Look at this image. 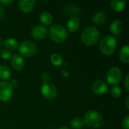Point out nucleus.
Segmentation results:
<instances>
[{
  "mask_svg": "<svg viewBox=\"0 0 129 129\" xmlns=\"http://www.w3.org/2000/svg\"><path fill=\"white\" fill-rule=\"evenodd\" d=\"M51 62L56 67H60L63 63V58L59 54H53L51 56Z\"/></svg>",
  "mask_w": 129,
  "mask_h": 129,
  "instance_id": "nucleus-22",
  "label": "nucleus"
},
{
  "mask_svg": "<svg viewBox=\"0 0 129 129\" xmlns=\"http://www.w3.org/2000/svg\"><path fill=\"white\" fill-rule=\"evenodd\" d=\"M50 38L57 43H61L64 42L67 38V31L61 25L54 24L52 25L49 29Z\"/></svg>",
  "mask_w": 129,
  "mask_h": 129,
  "instance_id": "nucleus-4",
  "label": "nucleus"
},
{
  "mask_svg": "<svg viewBox=\"0 0 129 129\" xmlns=\"http://www.w3.org/2000/svg\"><path fill=\"white\" fill-rule=\"evenodd\" d=\"M4 9L0 6V19H2L4 17Z\"/></svg>",
  "mask_w": 129,
  "mask_h": 129,
  "instance_id": "nucleus-29",
  "label": "nucleus"
},
{
  "mask_svg": "<svg viewBox=\"0 0 129 129\" xmlns=\"http://www.w3.org/2000/svg\"><path fill=\"white\" fill-rule=\"evenodd\" d=\"M32 36L38 40H42L46 38L48 35V29L43 25H36L31 30Z\"/></svg>",
  "mask_w": 129,
  "mask_h": 129,
  "instance_id": "nucleus-9",
  "label": "nucleus"
},
{
  "mask_svg": "<svg viewBox=\"0 0 129 129\" xmlns=\"http://www.w3.org/2000/svg\"><path fill=\"white\" fill-rule=\"evenodd\" d=\"M0 57L4 60H8V59L11 58L12 54L10 51H8L7 49H4L0 52Z\"/></svg>",
  "mask_w": 129,
  "mask_h": 129,
  "instance_id": "nucleus-24",
  "label": "nucleus"
},
{
  "mask_svg": "<svg viewBox=\"0 0 129 129\" xmlns=\"http://www.w3.org/2000/svg\"><path fill=\"white\" fill-rule=\"evenodd\" d=\"M80 25V20L78 17L74 16L73 17H71L67 23V30H69L71 33H73L75 31H76Z\"/></svg>",
  "mask_w": 129,
  "mask_h": 129,
  "instance_id": "nucleus-14",
  "label": "nucleus"
},
{
  "mask_svg": "<svg viewBox=\"0 0 129 129\" xmlns=\"http://www.w3.org/2000/svg\"><path fill=\"white\" fill-rule=\"evenodd\" d=\"M40 21L42 24L44 25H50L51 23H52V20H53V17H52V15L48 12V11H44L42 12L41 14H40Z\"/></svg>",
  "mask_w": 129,
  "mask_h": 129,
  "instance_id": "nucleus-19",
  "label": "nucleus"
},
{
  "mask_svg": "<svg viewBox=\"0 0 129 129\" xmlns=\"http://www.w3.org/2000/svg\"><path fill=\"white\" fill-rule=\"evenodd\" d=\"M123 29H124L123 23L121 20H118L113 21L110 26V30L114 35L120 34L123 31Z\"/></svg>",
  "mask_w": 129,
  "mask_h": 129,
  "instance_id": "nucleus-15",
  "label": "nucleus"
},
{
  "mask_svg": "<svg viewBox=\"0 0 129 129\" xmlns=\"http://www.w3.org/2000/svg\"><path fill=\"white\" fill-rule=\"evenodd\" d=\"M122 127L125 129H129V116H126L122 120Z\"/></svg>",
  "mask_w": 129,
  "mask_h": 129,
  "instance_id": "nucleus-25",
  "label": "nucleus"
},
{
  "mask_svg": "<svg viewBox=\"0 0 129 129\" xmlns=\"http://www.w3.org/2000/svg\"><path fill=\"white\" fill-rule=\"evenodd\" d=\"M126 2L125 0H113L110 2L112 9L116 12H120L125 9Z\"/></svg>",
  "mask_w": 129,
  "mask_h": 129,
  "instance_id": "nucleus-16",
  "label": "nucleus"
},
{
  "mask_svg": "<svg viewBox=\"0 0 129 129\" xmlns=\"http://www.w3.org/2000/svg\"><path fill=\"white\" fill-rule=\"evenodd\" d=\"M92 91L98 94H104L108 91V85L102 80H98L92 85Z\"/></svg>",
  "mask_w": 129,
  "mask_h": 129,
  "instance_id": "nucleus-10",
  "label": "nucleus"
},
{
  "mask_svg": "<svg viewBox=\"0 0 129 129\" xmlns=\"http://www.w3.org/2000/svg\"><path fill=\"white\" fill-rule=\"evenodd\" d=\"M41 92L42 96L48 100L54 99L57 94V90L56 86L49 82H45L41 88Z\"/></svg>",
  "mask_w": 129,
  "mask_h": 129,
  "instance_id": "nucleus-7",
  "label": "nucleus"
},
{
  "mask_svg": "<svg viewBox=\"0 0 129 129\" xmlns=\"http://www.w3.org/2000/svg\"><path fill=\"white\" fill-rule=\"evenodd\" d=\"M100 38V33L94 26H88L85 28L81 34L82 42L86 45H95Z\"/></svg>",
  "mask_w": 129,
  "mask_h": 129,
  "instance_id": "nucleus-1",
  "label": "nucleus"
},
{
  "mask_svg": "<svg viewBox=\"0 0 129 129\" xmlns=\"http://www.w3.org/2000/svg\"><path fill=\"white\" fill-rule=\"evenodd\" d=\"M13 1L12 0H0V3L2 4V5H10L11 3H12Z\"/></svg>",
  "mask_w": 129,
  "mask_h": 129,
  "instance_id": "nucleus-28",
  "label": "nucleus"
},
{
  "mask_svg": "<svg viewBox=\"0 0 129 129\" xmlns=\"http://www.w3.org/2000/svg\"><path fill=\"white\" fill-rule=\"evenodd\" d=\"M19 8L24 13H29L36 5L34 0H20L18 2Z\"/></svg>",
  "mask_w": 129,
  "mask_h": 129,
  "instance_id": "nucleus-11",
  "label": "nucleus"
},
{
  "mask_svg": "<svg viewBox=\"0 0 129 129\" xmlns=\"http://www.w3.org/2000/svg\"><path fill=\"white\" fill-rule=\"evenodd\" d=\"M85 123L83 119H82L79 117L73 118L70 122V125L74 129H81L83 128Z\"/></svg>",
  "mask_w": 129,
  "mask_h": 129,
  "instance_id": "nucleus-21",
  "label": "nucleus"
},
{
  "mask_svg": "<svg viewBox=\"0 0 129 129\" xmlns=\"http://www.w3.org/2000/svg\"><path fill=\"white\" fill-rule=\"evenodd\" d=\"M110 94L114 98H119L121 97L122 91V88L118 86V85H114L110 91Z\"/></svg>",
  "mask_w": 129,
  "mask_h": 129,
  "instance_id": "nucleus-23",
  "label": "nucleus"
},
{
  "mask_svg": "<svg viewBox=\"0 0 129 129\" xmlns=\"http://www.w3.org/2000/svg\"><path fill=\"white\" fill-rule=\"evenodd\" d=\"M59 129H70L68 127H67V126H63V127H61V128H60Z\"/></svg>",
  "mask_w": 129,
  "mask_h": 129,
  "instance_id": "nucleus-31",
  "label": "nucleus"
},
{
  "mask_svg": "<svg viewBox=\"0 0 129 129\" xmlns=\"http://www.w3.org/2000/svg\"><path fill=\"white\" fill-rule=\"evenodd\" d=\"M117 41L115 37L107 35L104 36L100 42V49L105 55L113 54L116 48Z\"/></svg>",
  "mask_w": 129,
  "mask_h": 129,
  "instance_id": "nucleus-3",
  "label": "nucleus"
},
{
  "mask_svg": "<svg viewBox=\"0 0 129 129\" xmlns=\"http://www.w3.org/2000/svg\"><path fill=\"white\" fill-rule=\"evenodd\" d=\"M11 65L14 69L17 70H20L24 67L25 62L22 56L20 54H14L11 57Z\"/></svg>",
  "mask_w": 129,
  "mask_h": 129,
  "instance_id": "nucleus-12",
  "label": "nucleus"
},
{
  "mask_svg": "<svg viewBox=\"0 0 129 129\" xmlns=\"http://www.w3.org/2000/svg\"><path fill=\"white\" fill-rule=\"evenodd\" d=\"M129 78V75L128 74L125 79V88L127 91H129V82H128V79Z\"/></svg>",
  "mask_w": 129,
  "mask_h": 129,
  "instance_id": "nucleus-27",
  "label": "nucleus"
},
{
  "mask_svg": "<svg viewBox=\"0 0 129 129\" xmlns=\"http://www.w3.org/2000/svg\"><path fill=\"white\" fill-rule=\"evenodd\" d=\"M122 77V73L121 70L118 67H112L110 68L107 74H106V79L110 85H116Z\"/></svg>",
  "mask_w": 129,
  "mask_h": 129,
  "instance_id": "nucleus-6",
  "label": "nucleus"
},
{
  "mask_svg": "<svg viewBox=\"0 0 129 129\" xmlns=\"http://www.w3.org/2000/svg\"><path fill=\"white\" fill-rule=\"evenodd\" d=\"M9 83H10L11 86L12 88H15V87L17 86V85H18V81H17V79H13V80H11Z\"/></svg>",
  "mask_w": 129,
  "mask_h": 129,
  "instance_id": "nucleus-26",
  "label": "nucleus"
},
{
  "mask_svg": "<svg viewBox=\"0 0 129 129\" xmlns=\"http://www.w3.org/2000/svg\"><path fill=\"white\" fill-rule=\"evenodd\" d=\"M119 59L124 63H128L129 62V46L125 45L119 51Z\"/></svg>",
  "mask_w": 129,
  "mask_h": 129,
  "instance_id": "nucleus-17",
  "label": "nucleus"
},
{
  "mask_svg": "<svg viewBox=\"0 0 129 129\" xmlns=\"http://www.w3.org/2000/svg\"><path fill=\"white\" fill-rule=\"evenodd\" d=\"M11 77V70L5 65H0V79L7 80Z\"/></svg>",
  "mask_w": 129,
  "mask_h": 129,
  "instance_id": "nucleus-20",
  "label": "nucleus"
},
{
  "mask_svg": "<svg viewBox=\"0 0 129 129\" xmlns=\"http://www.w3.org/2000/svg\"><path fill=\"white\" fill-rule=\"evenodd\" d=\"M92 21L98 26H102L107 21V14L104 11H98L93 15Z\"/></svg>",
  "mask_w": 129,
  "mask_h": 129,
  "instance_id": "nucleus-13",
  "label": "nucleus"
},
{
  "mask_svg": "<svg viewBox=\"0 0 129 129\" xmlns=\"http://www.w3.org/2000/svg\"><path fill=\"white\" fill-rule=\"evenodd\" d=\"M128 101H129V97L128 96L126 100H125V106H126V108L129 109V105H128Z\"/></svg>",
  "mask_w": 129,
  "mask_h": 129,
  "instance_id": "nucleus-30",
  "label": "nucleus"
},
{
  "mask_svg": "<svg viewBox=\"0 0 129 129\" xmlns=\"http://www.w3.org/2000/svg\"><path fill=\"white\" fill-rule=\"evenodd\" d=\"M83 121L87 127L90 128H98L103 124V116L96 110H89L85 113Z\"/></svg>",
  "mask_w": 129,
  "mask_h": 129,
  "instance_id": "nucleus-2",
  "label": "nucleus"
},
{
  "mask_svg": "<svg viewBox=\"0 0 129 129\" xmlns=\"http://www.w3.org/2000/svg\"><path fill=\"white\" fill-rule=\"evenodd\" d=\"M4 45L7 48V50L14 51L18 48V42L13 38H8L5 41Z\"/></svg>",
  "mask_w": 129,
  "mask_h": 129,
  "instance_id": "nucleus-18",
  "label": "nucleus"
},
{
  "mask_svg": "<svg viewBox=\"0 0 129 129\" xmlns=\"http://www.w3.org/2000/svg\"><path fill=\"white\" fill-rule=\"evenodd\" d=\"M13 88L10 83L6 81L0 82V101L5 102L11 98Z\"/></svg>",
  "mask_w": 129,
  "mask_h": 129,
  "instance_id": "nucleus-8",
  "label": "nucleus"
},
{
  "mask_svg": "<svg viewBox=\"0 0 129 129\" xmlns=\"http://www.w3.org/2000/svg\"><path fill=\"white\" fill-rule=\"evenodd\" d=\"M18 51L20 54V56L30 57L36 54L37 51V47L32 41L25 40L21 42L20 45L19 46Z\"/></svg>",
  "mask_w": 129,
  "mask_h": 129,
  "instance_id": "nucleus-5",
  "label": "nucleus"
}]
</instances>
